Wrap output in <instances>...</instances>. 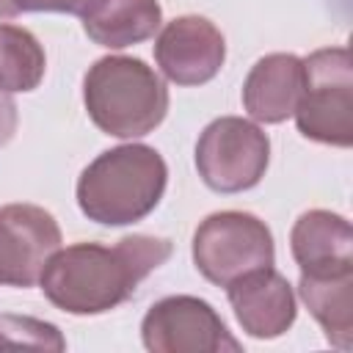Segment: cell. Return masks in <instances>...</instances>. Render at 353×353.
Returning a JSON list of instances; mask_svg holds the SVG:
<instances>
[{
    "label": "cell",
    "mask_w": 353,
    "mask_h": 353,
    "mask_svg": "<svg viewBox=\"0 0 353 353\" xmlns=\"http://www.w3.org/2000/svg\"><path fill=\"white\" fill-rule=\"evenodd\" d=\"M168 256L171 240L154 234H127L116 245L74 243L52 254L39 284L47 301L69 314H102L130 301Z\"/></svg>",
    "instance_id": "1"
},
{
    "label": "cell",
    "mask_w": 353,
    "mask_h": 353,
    "mask_svg": "<svg viewBox=\"0 0 353 353\" xmlns=\"http://www.w3.org/2000/svg\"><path fill=\"white\" fill-rule=\"evenodd\" d=\"M168 182L165 160L143 143H124L94 157L77 179L83 215L102 226L143 221L163 199Z\"/></svg>",
    "instance_id": "2"
},
{
    "label": "cell",
    "mask_w": 353,
    "mask_h": 353,
    "mask_svg": "<svg viewBox=\"0 0 353 353\" xmlns=\"http://www.w3.org/2000/svg\"><path fill=\"white\" fill-rule=\"evenodd\" d=\"M83 102L88 119L105 135L141 138L165 119L168 88L141 58L108 55L85 72Z\"/></svg>",
    "instance_id": "3"
},
{
    "label": "cell",
    "mask_w": 353,
    "mask_h": 353,
    "mask_svg": "<svg viewBox=\"0 0 353 353\" xmlns=\"http://www.w3.org/2000/svg\"><path fill=\"white\" fill-rule=\"evenodd\" d=\"M298 132L347 149L353 143V63L347 47H325L303 58V94L295 108Z\"/></svg>",
    "instance_id": "4"
},
{
    "label": "cell",
    "mask_w": 353,
    "mask_h": 353,
    "mask_svg": "<svg viewBox=\"0 0 353 353\" xmlns=\"http://www.w3.org/2000/svg\"><path fill=\"white\" fill-rule=\"evenodd\" d=\"M273 259V234L265 221L251 212H212L193 232V265L218 287H226L251 270L270 268Z\"/></svg>",
    "instance_id": "5"
},
{
    "label": "cell",
    "mask_w": 353,
    "mask_h": 353,
    "mask_svg": "<svg viewBox=\"0 0 353 353\" xmlns=\"http://www.w3.org/2000/svg\"><path fill=\"white\" fill-rule=\"evenodd\" d=\"M270 163L268 135L248 119L221 116L196 143V168L215 193H243L259 185Z\"/></svg>",
    "instance_id": "6"
},
{
    "label": "cell",
    "mask_w": 353,
    "mask_h": 353,
    "mask_svg": "<svg viewBox=\"0 0 353 353\" xmlns=\"http://www.w3.org/2000/svg\"><path fill=\"white\" fill-rule=\"evenodd\" d=\"M141 336L152 353H234L240 342L221 314L201 298L168 295L149 306Z\"/></svg>",
    "instance_id": "7"
},
{
    "label": "cell",
    "mask_w": 353,
    "mask_h": 353,
    "mask_svg": "<svg viewBox=\"0 0 353 353\" xmlns=\"http://www.w3.org/2000/svg\"><path fill=\"white\" fill-rule=\"evenodd\" d=\"M61 248V226L44 207H0V284L33 287Z\"/></svg>",
    "instance_id": "8"
},
{
    "label": "cell",
    "mask_w": 353,
    "mask_h": 353,
    "mask_svg": "<svg viewBox=\"0 0 353 353\" xmlns=\"http://www.w3.org/2000/svg\"><path fill=\"white\" fill-rule=\"evenodd\" d=\"M226 58L223 33L199 14L171 19L157 41H154V61L165 80L176 85H204L210 83Z\"/></svg>",
    "instance_id": "9"
},
{
    "label": "cell",
    "mask_w": 353,
    "mask_h": 353,
    "mask_svg": "<svg viewBox=\"0 0 353 353\" xmlns=\"http://www.w3.org/2000/svg\"><path fill=\"white\" fill-rule=\"evenodd\" d=\"M237 323L254 339H276L295 323V295L290 281L270 268L251 270L226 284Z\"/></svg>",
    "instance_id": "10"
},
{
    "label": "cell",
    "mask_w": 353,
    "mask_h": 353,
    "mask_svg": "<svg viewBox=\"0 0 353 353\" xmlns=\"http://www.w3.org/2000/svg\"><path fill=\"white\" fill-rule=\"evenodd\" d=\"M303 94V61L292 52H270L259 58L243 83V108L254 121H287Z\"/></svg>",
    "instance_id": "11"
},
{
    "label": "cell",
    "mask_w": 353,
    "mask_h": 353,
    "mask_svg": "<svg viewBox=\"0 0 353 353\" xmlns=\"http://www.w3.org/2000/svg\"><path fill=\"white\" fill-rule=\"evenodd\" d=\"M290 248L301 273H328L353 268V229L345 215L331 210L303 212L292 232Z\"/></svg>",
    "instance_id": "12"
},
{
    "label": "cell",
    "mask_w": 353,
    "mask_h": 353,
    "mask_svg": "<svg viewBox=\"0 0 353 353\" xmlns=\"http://www.w3.org/2000/svg\"><path fill=\"white\" fill-rule=\"evenodd\" d=\"M163 8L157 0H97L83 14V30L108 50L141 44L160 30Z\"/></svg>",
    "instance_id": "13"
},
{
    "label": "cell",
    "mask_w": 353,
    "mask_h": 353,
    "mask_svg": "<svg viewBox=\"0 0 353 353\" xmlns=\"http://www.w3.org/2000/svg\"><path fill=\"white\" fill-rule=\"evenodd\" d=\"M298 292L312 317L325 331V339L350 350L353 345V268L328 273H301Z\"/></svg>",
    "instance_id": "14"
},
{
    "label": "cell",
    "mask_w": 353,
    "mask_h": 353,
    "mask_svg": "<svg viewBox=\"0 0 353 353\" xmlns=\"http://www.w3.org/2000/svg\"><path fill=\"white\" fill-rule=\"evenodd\" d=\"M47 69L39 39L19 28L0 22V88L3 91H33L39 88Z\"/></svg>",
    "instance_id": "15"
},
{
    "label": "cell",
    "mask_w": 353,
    "mask_h": 353,
    "mask_svg": "<svg viewBox=\"0 0 353 353\" xmlns=\"http://www.w3.org/2000/svg\"><path fill=\"white\" fill-rule=\"evenodd\" d=\"M0 347L14 350H63L66 339L58 325L25 314H0Z\"/></svg>",
    "instance_id": "16"
},
{
    "label": "cell",
    "mask_w": 353,
    "mask_h": 353,
    "mask_svg": "<svg viewBox=\"0 0 353 353\" xmlns=\"http://www.w3.org/2000/svg\"><path fill=\"white\" fill-rule=\"evenodd\" d=\"M97 0H14L19 11H55V14H77L83 17Z\"/></svg>",
    "instance_id": "17"
},
{
    "label": "cell",
    "mask_w": 353,
    "mask_h": 353,
    "mask_svg": "<svg viewBox=\"0 0 353 353\" xmlns=\"http://www.w3.org/2000/svg\"><path fill=\"white\" fill-rule=\"evenodd\" d=\"M17 124H19V113H17V102L11 99L8 91L0 88V146H6L14 132H17Z\"/></svg>",
    "instance_id": "18"
},
{
    "label": "cell",
    "mask_w": 353,
    "mask_h": 353,
    "mask_svg": "<svg viewBox=\"0 0 353 353\" xmlns=\"http://www.w3.org/2000/svg\"><path fill=\"white\" fill-rule=\"evenodd\" d=\"M17 14H19V8L14 6V0H0V19H11Z\"/></svg>",
    "instance_id": "19"
}]
</instances>
